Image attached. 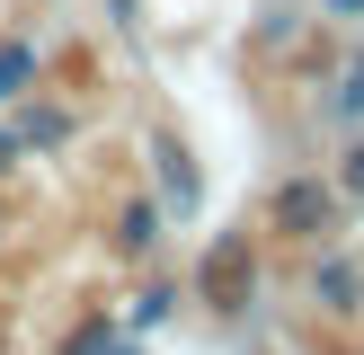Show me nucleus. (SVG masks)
I'll return each mask as SVG.
<instances>
[{
  "label": "nucleus",
  "mask_w": 364,
  "mask_h": 355,
  "mask_svg": "<svg viewBox=\"0 0 364 355\" xmlns=\"http://www.w3.org/2000/svg\"><path fill=\"white\" fill-rule=\"evenodd\" d=\"M338 213H347V195L329 187V178H284L276 187V231L302 248H329L338 240Z\"/></svg>",
  "instance_id": "f257e3e1"
},
{
  "label": "nucleus",
  "mask_w": 364,
  "mask_h": 355,
  "mask_svg": "<svg viewBox=\"0 0 364 355\" xmlns=\"http://www.w3.org/2000/svg\"><path fill=\"white\" fill-rule=\"evenodd\" d=\"M196 293L213 302V311H240L249 293H258V248L231 231V240H213L205 248V266H196Z\"/></svg>",
  "instance_id": "f03ea898"
},
{
  "label": "nucleus",
  "mask_w": 364,
  "mask_h": 355,
  "mask_svg": "<svg viewBox=\"0 0 364 355\" xmlns=\"http://www.w3.org/2000/svg\"><path fill=\"white\" fill-rule=\"evenodd\" d=\"M151 187H160V213H178V222H187V213L205 204V178H196V160L178 151L169 133L151 142Z\"/></svg>",
  "instance_id": "7ed1b4c3"
},
{
  "label": "nucleus",
  "mask_w": 364,
  "mask_h": 355,
  "mask_svg": "<svg viewBox=\"0 0 364 355\" xmlns=\"http://www.w3.org/2000/svg\"><path fill=\"white\" fill-rule=\"evenodd\" d=\"M311 302L355 329V320H364V266H355V258H320V266H311Z\"/></svg>",
  "instance_id": "20e7f679"
},
{
  "label": "nucleus",
  "mask_w": 364,
  "mask_h": 355,
  "mask_svg": "<svg viewBox=\"0 0 364 355\" xmlns=\"http://www.w3.org/2000/svg\"><path fill=\"white\" fill-rule=\"evenodd\" d=\"M151 240H160V204H124L116 213V248L124 258H151Z\"/></svg>",
  "instance_id": "39448f33"
},
{
  "label": "nucleus",
  "mask_w": 364,
  "mask_h": 355,
  "mask_svg": "<svg viewBox=\"0 0 364 355\" xmlns=\"http://www.w3.org/2000/svg\"><path fill=\"white\" fill-rule=\"evenodd\" d=\"M53 142H71V116L63 106H36V116L18 124V151H53Z\"/></svg>",
  "instance_id": "423d86ee"
},
{
  "label": "nucleus",
  "mask_w": 364,
  "mask_h": 355,
  "mask_svg": "<svg viewBox=\"0 0 364 355\" xmlns=\"http://www.w3.org/2000/svg\"><path fill=\"white\" fill-rule=\"evenodd\" d=\"M27 80H36V45H0V106H9Z\"/></svg>",
  "instance_id": "0eeeda50"
},
{
  "label": "nucleus",
  "mask_w": 364,
  "mask_h": 355,
  "mask_svg": "<svg viewBox=\"0 0 364 355\" xmlns=\"http://www.w3.org/2000/svg\"><path fill=\"white\" fill-rule=\"evenodd\" d=\"M329 116H364V62H347V80H338V98H329Z\"/></svg>",
  "instance_id": "6e6552de"
},
{
  "label": "nucleus",
  "mask_w": 364,
  "mask_h": 355,
  "mask_svg": "<svg viewBox=\"0 0 364 355\" xmlns=\"http://www.w3.org/2000/svg\"><path fill=\"white\" fill-rule=\"evenodd\" d=\"M338 195H364V142H355L347 160H338Z\"/></svg>",
  "instance_id": "1a4fd4ad"
},
{
  "label": "nucleus",
  "mask_w": 364,
  "mask_h": 355,
  "mask_svg": "<svg viewBox=\"0 0 364 355\" xmlns=\"http://www.w3.org/2000/svg\"><path fill=\"white\" fill-rule=\"evenodd\" d=\"M320 9H329V18H364V0H320Z\"/></svg>",
  "instance_id": "9d476101"
},
{
  "label": "nucleus",
  "mask_w": 364,
  "mask_h": 355,
  "mask_svg": "<svg viewBox=\"0 0 364 355\" xmlns=\"http://www.w3.org/2000/svg\"><path fill=\"white\" fill-rule=\"evenodd\" d=\"M0 169H18V133H0Z\"/></svg>",
  "instance_id": "9b49d317"
},
{
  "label": "nucleus",
  "mask_w": 364,
  "mask_h": 355,
  "mask_svg": "<svg viewBox=\"0 0 364 355\" xmlns=\"http://www.w3.org/2000/svg\"><path fill=\"white\" fill-rule=\"evenodd\" d=\"M0 240H9V213H0Z\"/></svg>",
  "instance_id": "f8f14e48"
}]
</instances>
